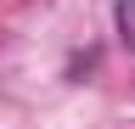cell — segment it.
Returning a JSON list of instances; mask_svg holds the SVG:
<instances>
[{"mask_svg": "<svg viewBox=\"0 0 135 129\" xmlns=\"http://www.w3.org/2000/svg\"><path fill=\"white\" fill-rule=\"evenodd\" d=\"M113 17H118V39H124V51L135 56V0H118Z\"/></svg>", "mask_w": 135, "mask_h": 129, "instance_id": "1", "label": "cell"}]
</instances>
